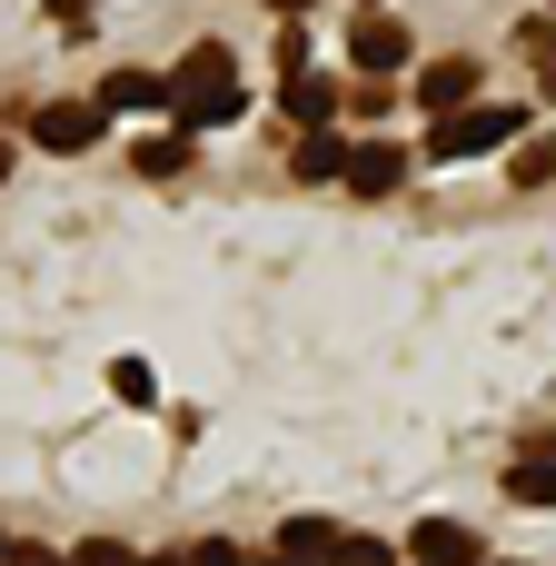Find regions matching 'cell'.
Returning a JSON list of instances; mask_svg holds the SVG:
<instances>
[{
    "label": "cell",
    "instance_id": "1",
    "mask_svg": "<svg viewBox=\"0 0 556 566\" xmlns=\"http://www.w3.org/2000/svg\"><path fill=\"white\" fill-rule=\"evenodd\" d=\"M239 109H249V90H239V60H229L219 40L179 50V70H169V119L199 139V129H229Z\"/></svg>",
    "mask_w": 556,
    "mask_h": 566
},
{
    "label": "cell",
    "instance_id": "2",
    "mask_svg": "<svg viewBox=\"0 0 556 566\" xmlns=\"http://www.w3.org/2000/svg\"><path fill=\"white\" fill-rule=\"evenodd\" d=\"M517 129H527V109H438L428 159H487V149H507Z\"/></svg>",
    "mask_w": 556,
    "mask_h": 566
},
{
    "label": "cell",
    "instance_id": "3",
    "mask_svg": "<svg viewBox=\"0 0 556 566\" xmlns=\"http://www.w3.org/2000/svg\"><path fill=\"white\" fill-rule=\"evenodd\" d=\"M30 139H40V149H60V159H80V149H99V139H109V109H99V99H60V109H40V119H30Z\"/></svg>",
    "mask_w": 556,
    "mask_h": 566
},
{
    "label": "cell",
    "instance_id": "4",
    "mask_svg": "<svg viewBox=\"0 0 556 566\" xmlns=\"http://www.w3.org/2000/svg\"><path fill=\"white\" fill-rule=\"evenodd\" d=\"M348 60H358L368 80H388V70H408V30H398L388 10H358V30H348Z\"/></svg>",
    "mask_w": 556,
    "mask_h": 566
},
{
    "label": "cell",
    "instance_id": "5",
    "mask_svg": "<svg viewBox=\"0 0 556 566\" xmlns=\"http://www.w3.org/2000/svg\"><path fill=\"white\" fill-rule=\"evenodd\" d=\"M408 557L418 566H478V527L468 517H418L408 527Z\"/></svg>",
    "mask_w": 556,
    "mask_h": 566
},
{
    "label": "cell",
    "instance_id": "6",
    "mask_svg": "<svg viewBox=\"0 0 556 566\" xmlns=\"http://www.w3.org/2000/svg\"><path fill=\"white\" fill-rule=\"evenodd\" d=\"M398 179H408V149H398V139H368V149H348V189H358V199H388Z\"/></svg>",
    "mask_w": 556,
    "mask_h": 566
},
{
    "label": "cell",
    "instance_id": "7",
    "mask_svg": "<svg viewBox=\"0 0 556 566\" xmlns=\"http://www.w3.org/2000/svg\"><path fill=\"white\" fill-rule=\"evenodd\" d=\"M478 99V60H428L418 70V109H468Z\"/></svg>",
    "mask_w": 556,
    "mask_h": 566
},
{
    "label": "cell",
    "instance_id": "8",
    "mask_svg": "<svg viewBox=\"0 0 556 566\" xmlns=\"http://www.w3.org/2000/svg\"><path fill=\"white\" fill-rule=\"evenodd\" d=\"M289 119H298V129H318V119H338V80L298 60V70H289Z\"/></svg>",
    "mask_w": 556,
    "mask_h": 566
},
{
    "label": "cell",
    "instance_id": "9",
    "mask_svg": "<svg viewBox=\"0 0 556 566\" xmlns=\"http://www.w3.org/2000/svg\"><path fill=\"white\" fill-rule=\"evenodd\" d=\"M99 109H169V80L159 70H109L99 80Z\"/></svg>",
    "mask_w": 556,
    "mask_h": 566
},
{
    "label": "cell",
    "instance_id": "10",
    "mask_svg": "<svg viewBox=\"0 0 556 566\" xmlns=\"http://www.w3.org/2000/svg\"><path fill=\"white\" fill-rule=\"evenodd\" d=\"M279 557L328 566V557H338V527H328V517H289V527H279Z\"/></svg>",
    "mask_w": 556,
    "mask_h": 566
},
{
    "label": "cell",
    "instance_id": "11",
    "mask_svg": "<svg viewBox=\"0 0 556 566\" xmlns=\"http://www.w3.org/2000/svg\"><path fill=\"white\" fill-rule=\"evenodd\" d=\"M507 497L537 507V517H556V458H517V468H507Z\"/></svg>",
    "mask_w": 556,
    "mask_h": 566
},
{
    "label": "cell",
    "instance_id": "12",
    "mask_svg": "<svg viewBox=\"0 0 556 566\" xmlns=\"http://www.w3.org/2000/svg\"><path fill=\"white\" fill-rule=\"evenodd\" d=\"M298 179H348V139H338L328 119H318V129L298 139Z\"/></svg>",
    "mask_w": 556,
    "mask_h": 566
},
{
    "label": "cell",
    "instance_id": "13",
    "mask_svg": "<svg viewBox=\"0 0 556 566\" xmlns=\"http://www.w3.org/2000/svg\"><path fill=\"white\" fill-rule=\"evenodd\" d=\"M189 169V129H159V139H139V179H179Z\"/></svg>",
    "mask_w": 556,
    "mask_h": 566
},
{
    "label": "cell",
    "instance_id": "14",
    "mask_svg": "<svg viewBox=\"0 0 556 566\" xmlns=\"http://www.w3.org/2000/svg\"><path fill=\"white\" fill-rule=\"evenodd\" d=\"M517 189H547L556 179V139H517V169H507Z\"/></svg>",
    "mask_w": 556,
    "mask_h": 566
},
{
    "label": "cell",
    "instance_id": "15",
    "mask_svg": "<svg viewBox=\"0 0 556 566\" xmlns=\"http://www.w3.org/2000/svg\"><path fill=\"white\" fill-rule=\"evenodd\" d=\"M109 398H129V408H149V398H159V378H149L139 358H119V368H109Z\"/></svg>",
    "mask_w": 556,
    "mask_h": 566
},
{
    "label": "cell",
    "instance_id": "16",
    "mask_svg": "<svg viewBox=\"0 0 556 566\" xmlns=\"http://www.w3.org/2000/svg\"><path fill=\"white\" fill-rule=\"evenodd\" d=\"M328 566H398V547H388V537H338Z\"/></svg>",
    "mask_w": 556,
    "mask_h": 566
},
{
    "label": "cell",
    "instance_id": "17",
    "mask_svg": "<svg viewBox=\"0 0 556 566\" xmlns=\"http://www.w3.org/2000/svg\"><path fill=\"white\" fill-rule=\"evenodd\" d=\"M60 566H139V557H129L119 537H80V547H70V557H60Z\"/></svg>",
    "mask_w": 556,
    "mask_h": 566
},
{
    "label": "cell",
    "instance_id": "18",
    "mask_svg": "<svg viewBox=\"0 0 556 566\" xmlns=\"http://www.w3.org/2000/svg\"><path fill=\"white\" fill-rule=\"evenodd\" d=\"M189 566H249V557H239L229 537H199V547H189Z\"/></svg>",
    "mask_w": 556,
    "mask_h": 566
},
{
    "label": "cell",
    "instance_id": "19",
    "mask_svg": "<svg viewBox=\"0 0 556 566\" xmlns=\"http://www.w3.org/2000/svg\"><path fill=\"white\" fill-rule=\"evenodd\" d=\"M90 10H99V0H50V20H60V30H80Z\"/></svg>",
    "mask_w": 556,
    "mask_h": 566
},
{
    "label": "cell",
    "instance_id": "20",
    "mask_svg": "<svg viewBox=\"0 0 556 566\" xmlns=\"http://www.w3.org/2000/svg\"><path fill=\"white\" fill-rule=\"evenodd\" d=\"M0 566H60L50 547H0Z\"/></svg>",
    "mask_w": 556,
    "mask_h": 566
},
{
    "label": "cell",
    "instance_id": "21",
    "mask_svg": "<svg viewBox=\"0 0 556 566\" xmlns=\"http://www.w3.org/2000/svg\"><path fill=\"white\" fill-rule=\"evenodd\" d=\"M0 189H10V139H0Z\"/></svg>",
    "mask_w": 556,
    "mask_h": 566
},
{
    "label": "cell",
    "instance_id": "22",
    "mask_svg": "<svg viewBox=\"0 0 556 566\" xmlns=\"http://www.w3.org/2000/svg\"><path fill=\"white\" fill-rule=\"evenodd\" d=\"M547 109H556V60H547Z\"/></svg>",
    "mask_w": 556,
    "mask_h": 566
},
{
    "label": "cell",
    "instance_id": "23",
    "mask_svg": "<svg viewBox=\"0 0 556 566\" xmlns=\"http://www.w3.org/2000/svg\"><path fill=\"white\" fill-rule=\"evenodd\" d=\"M139 566H189V557H139Z\"/></svg>",
    "mask_w": 556,
    "mask_h": 566
},
{
    "label": "cell",
    "instance_id": "24",
    "mask_svg": "<svg viewBox=\"0 0 556 566\" xmlns=\"http://www.w3.org/2000/svg\"><path fill=\"white\" fill-rule=\"evenodd\" d=\"M269 10H308V0H269Z\"/></svg>",
    "mask_w": 556,
    "mask_h": 566
},
{
    "label": "cell",
    "instance_id": "25",
    "mask_svg": "<svg viewBox=\"0 0 556 566\" xmlns=\"http://www.w3.org/2000/svg\"><path fill=\"white\" fill-rule=\"evenodd\" d=\"M259 566H298V557H259Z\"/></svg>",
    "mask_w": 556,
    "mask_h": 566
},
{
    "label": "cell",
    "instance_id": "26",
    "mask_svg": "<svg viewBox=\"0 0 556 566\" xmlns=\"http://www.w3.org/2000/svg\"><path fill=\"white\" fill-rule=\"evenodd\" d=\"M478 566H487V557H478ZM497 566H507V557H497Z\"/></svg>",
    "mask_w": 556,
    "mask_h": 566
},
{
    "label": "cell",
    "instance_id": "27",
    "mask_svg": "<svg viewBox=\"0 0 556 566\" xmlns=\"http://www.w3.org/2000/svg\"><path fill=\"white\" fill-rule=\"evenodd\" d=\"M368 10H378V0H368Z\"/></svg>",
    "mask_w": 556,
    "mask_h": 566
}]
</instances>
